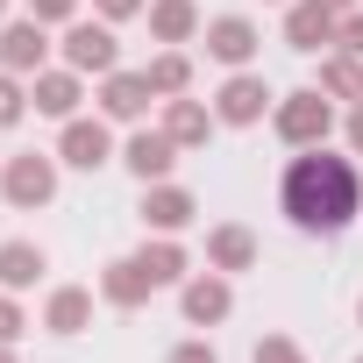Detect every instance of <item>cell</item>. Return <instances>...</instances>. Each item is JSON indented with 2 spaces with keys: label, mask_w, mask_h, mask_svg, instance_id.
<instances>
[{
  "label": "cell",
  "mask_w": 363,
  "mask_h": 363,
  "mask_svg": "<svg viewBox=\"0 0 363 363\" xmlns=\"http://www.w3.org/2000/svg\"><path fill=\"white\" fill-rule=\"evenodd\" d=\"M320 8H335V15H349V8H356V0H320Z\"/></svg>",
  "instance_id": "cell-32"
},
{
  "label": "cell",
  "mask_w": 363,
  "mask_h": 363,
  "mask_svg": "<svg viewBox=\"0 0 363 363\" xmlns=\"http://www.w3.org/2000/svg\"><path fill=\"white\" fill-rule=\"evenodd\" d=\"M171 363H221V356H214L207 342H178V349H171Z\"/></svg>",
  "instance_id": "cell-29"
},
{
  "label": "cell",
  "mask_w": 363,
  "mask_h": 363,
  "mask_svg": "<svg viewBox=\"0 0 363 363\" xmlns=\"http://www.w3.org/2000/svg\"><path fill=\"white\" fill-rule=\"evenodd\" d=\"M207 57H221V65H250L257 57V29L242 22V15H221V22H207Z\"/></svg>",
  "instance_id": "cell-12"
},
{
  "label": "cell",
  "mask_w": 363,
  "mask_h": 363,
  "mask_svg": "<svg viewBox=\"0 0 363 363\" xmlns=\"http://www.w3.org/2000/svg\"><path fill=\"white\" fill-rule=\"evenodd\" d=\"M135 264H143V278H150V285H178V278H186V250H178L171 235H164V242H143V250H135Z\"/></svg>",
  "instance_id": "cell-21"
},
{
  "label": "cell",
  "mask_w": 363,
  "mask_h": 363,
  "mask_svg": "<svg viewBox=\"0 0 363 363\" xmlns=\"http://www.w3.org/2000/svg\"><path fill=\"white\" fill-rule=\"evenodd\" d=\"M43 50H50V36H43V22H36V15H29V22H8V29H0V65H8L15 79L43 72Z\"/></svg>",
  "instance_id": "cell-7"
},
{
  "label": "cell",
  "mask_w": 363,
  "mask_h": 363,
  "mask_svg": "<svg viewBox=\"0 0 363 363\" xmlns=\"http://www.w3.org/2000/svg\"><path fill=\"white\" fill-rule=\"evenodd\" d=\"M143 79H150V93H171V100H178V93L193 86V65L178 57V50H164V57H150V65H143Z\"/></svg>",
  "instance_id": "cell-23"
},
{
  "label": "cell",
  "mask_w": 363,
  "mask_h": 363,
  "mask_svg": "<svg viewBox=\"0 0 363 363\" xmlns=\"http://www.w3.org/2000/svg\"><path fill=\"white\" fill-rule=\"evenodd\" d=\"M22 114H29V93H22L15 79H0V128H15Z\"/></svg>",
  "instance_id": "cell-24"
},
{
  "label": "cell",
  "mask_w": 363,
  "mask_h": 363,
  "mask_svg": "<svg viewBox=\"0 0 363 363\" xmlns=\"http://www.w3.org/2000/svg\"><path fill=\"white\" fill-rule=\"evenodd\" d=\"M65 65H72V72H100V79H107V72L121 65L114 29H107V22H72V29H65Z\"/></svg>",
  "instance_id": "cell-4"
},
{
  "label": "cell",
  "mask_w": 363,
  "mask_h": 363,
  "mask_svg": "<svg viewBox=\"0 0 363 363\" xmlns=\"http://www.w3.org/2000/svg\"><path fill=\"white\" fill-rule=\"evenodd\" d=\"M335 43H342L349 57H363V8H349V15H342V29H335Z\"/></svg>",
  "instance_id": "cell-25"
},
{
  "label": "cell",
  "mask_w": 363,
  "mask_h": 363,
  "mask_svg": "<svg viewBox=\"0 0 363 363\" xmlns=\"http://www.w3.org/2000/svg\"><path fill=\"white\" fill-rule=\"evenodd\" d=\"M29 15L50 29V22H72V15H79V0H29Z\"/></svg>",
  "instance_id": "cell-26"
},
{
  "label": "cell",
  "mask_w": 363,
  "mask_h": 363,
  "mask_svg": "<svg viewBox=\"0 0 363 363\" xmlns=\"http://www.w3.org/2000/svg\"><path fill=\"white\" fill-rule=\"evenodd\" d=\"M207 264H214V271H250V264H257V235L235 228V221L214 228V235H207Z\"/></svg>",
  "instance_id": "cell-18"
},
{
  "label": "cell",
  "mask_w": 363,
  "mask_h": 363,
  "mask_svg": "<svg viewBox=\"0 0 363 363\" xmlns=\"http://www.w3.org/2000/svg\"><path fill=\"white\" fill-rule=\"evenodd\" d=\"M257 363H299V349H292V342H278V335H271V342H257Z\"/></svg>",
  "instance_id": "cell-28"
},
{
  "label": "cell",
  "mask_w": 363,
  "mask_h": 363,
  "mask_svg": "<svg viewBox=\"0 0 363 363\" xmlns=\"http://www.w3.org/2000/svg\"><path fill=\"white\" fill-rule=\"evenodd\" d=\"M22 335H29L22 306H15V299H0V342H22Z\"/></svg>",
  "instance_id": "cell-27"
},
{
  "label": "cell",
  "mask_w": 363,
  "mask_h": 363,
  "mask_svg": "<svg viewBox=\"0 0 363 363\" xmlns=\"http://www.w3.org/2000/svg\"><path fill=\"white\" fill-rule=\"evenodd\" d=\"M320 93H328V100H363V65H356L349 50L328 57V65H320Z\"/></svg>",
  "instance_id": "cell-22"
},
{
  "label": "cell",
  "mask_w": 363,
  "mask_h": 363,
  "mask_svg": "<svg viewBox=\"0 0 363 363\" xmlns=\"http://www.w3.org/2000/svg\"><path fill=\"white\" fill-rule=\"evenodd\" d=\"M121 164L143 178V186H157V178L178 164V143H171L164 128H135V135H128V150H121Z\"/></svg>",
  "instance_id": "cell-8"
},
{
  "label": "cell",
  "mask_w": 363,
  "mask_h": 363,
  "mask_svg": "<svg viewBox=\"0 0 363 363\" xmlns=\"http://www.w3.org/2000/svg\"><path fill=\"white\" fill-rule=\"evenodd\" d=\"M0 363H15V356H8V342H0Z\"/></svg>",
  "instance_id": "cell-34"
},
{
  "label": "cell",
  "mask_w": 363,
  "mask_h": 363,
  "mask_svg": "<svg viewBox=\"0 0 363 363\" xmlns=\"http://www.w3.org/2000/svg\"><path fill=\"white\" fill-rule=\"evenodd\" d=\"M100 292H107V306H143L157 285L143 278V264L128 257V264H107V278H100Z\"/></svg>",
  "instance_id": "cell-20"
},
{
  "label": "cell",
  "mask_w": 363,
  "mask_h": 363,
  "mask_svg": "<svg viewBox=\"0 0 363 363\" xmlns=\"http://www.w3.org/2000/svg\"><path fill=\"white\" fill-rule=\"evenodd\" d=\"M0 186H8V200L15 207H50L57 200V157H15L8 171H0Z\"/></svg>",
  "instance_id": "cell-3"
},
{
  "label": "cell",
  "mask_w": 363,
  "mask_h": 363,
  "mask_svg": "<svg viewBox=\"0 0 363 363\" xmlns=\"http://www.w3.org/2000/svg\"><path fill=\"white\" fill-rule=\"evenodd\" d=\"M100 15L107 22H128V15H143V0H100Z\"/></svg>",
  "instance_id": "cell-30"
},
{
  "label": "cell",
  "mask_w": 363,
  "mask_h": 363,
  "mask_svg": "<svg viewBox=\"0 0 363 363\" xmlns=\"http://www.w3.org/2000/svg\"><path fill=\"white\" fill-rule=\"evenodd\" d=\"M328 128H335V107H328V93H320V86H306V93H285V100H278V135H285L292 150H313Z\"/></svg>",
  "instance_id": "cell-2"
},
{
  "label": "cell",
  "mask_w": 363,
  "mask_h": 363,
  "mask_svg": "<svg viewBox=\"0 0 363 363\" xmlns=\"http://www.w3.org/2000/svg\"><path fill=\"white\" fill-rule=\"evenodd\" d=\"M0 29H8V0H0Z\"/></svg>",
  "instance_id": "cell-33"
},
{
  "label": "cell",
  "mask_w": 363,
  "mask_h": 363,
  "mask_svg": "<svg viewBox=\"0 0 363 363\" xmlns=\"http://www.w3.org/2000/svg\"><path fill=\"white\" fill-rule=\"evenodd\" d=\"M264 107H271V86H264L257 72H235V79L221 86V100H214V114H221L228 128H250V121H264Z\"/></svg>",
  "instance_id": "cell-5"
},
{
  "label": "cell",
  "mask_w": 363,
  "mask_h": 363,
  "mask_svg": "<svg viewBox=\"0 0 363 363\" xmlns=\"http://www.w3.org/2000/svg\"><path fill=\"white\" fill-rule=\"evenodd\" d=\"M335 29H342V15L320 8V0H299V8L285 15V43L292 50H320V43H335Z\"/></svg>",
  "instance_id": "cell-10"
},
{
  "label": "cell",
  "mask_w": 363,
  "mask_h": 363,
  "mask_svg": "<svg viewBox=\"0 0 363 363\" xmlns=\"http://www.w3.org/2000/svg\"><path fill=\"white\" fill-rule=\"evenodd\" d=\"M186 221H193V193H186V186H150V193H143V228L178 235Z\"/></svg>",
  "instance_id": "cell-11"
},
{
  "label": "cell",
  "mask_w": 363,
  "mask_h": 363,
  "mask_svg": "<svg viewBox=\"0 0 363 363\" xmlns=\"http://www.w3.org/2000/svg\"><path fill=\"white\" fill-rule=\"evenodd\" d=\"M43 271H50V257L36 242H0V285H8V292H29Z\"/></svg>",
  "instance_id": "cell-17"
},
{
  "label": "cell",
  "mask_w": 363,
  "mask_h": 363,
  "mask_svg": "<svg viewBox=\"0 0 363 363\" xmlns=\"http://www.w3.org/2000/svg\"><path fill=\"white\" fill-rule=\"evenodd\" d=\"M214 121H221V114H207L200 100L178 93V100H171V114H164V135H171L178 150H193V143H207V135H214Z\"/></svg>",
  "instance_id": "cell-16"
},
{
  "label": "cell",
  "mask_w": 363,
  "mask_h": 363,
  "mask_svg": "<svg viewBox=\"0 0 363 363\" xmlns=\"http://www.w3.org/2000/svg\"><path fill=\"white\" fill-rule=\"evenodd\" d=\"M356 207H363V178H356L349 157H328V150L313 143L306 157L285 164V214H292V228L335 235V228L356 221Z\"/></svg>",
  "instance_id": "cell-1"
},
{
  "label": "cell",
  "mask_w": 363,
  "mask_h": 363,
  "mask_svg": "<svg viewBox=\"0 0 363 363\" xmlns=\"http://www.w3.org/2000/svg\"><path fill=\"white\" fill-rule=\"evenodd\" d=\"M86 320H93V292H86V285H57L50 306H43V328H50V335H79Z\"/></svg>",
  "instance_id": "cell-15"
},
{
  "label": "cell",
  "mask_w": 363,
  "mask_h": 363,
  "mask_svg": "<svg viewBox=\"0 0 363 363\" xmlns=\"http://www.w3.org/2000/svg\"><path fill=\"white\" fill-rule=\"evenodd\" d=\"M200 29V8H193V0H157V8H150V36L157 43H186Z\"/></svg>",
  "instance_id": "cell-19"
},
{
  "label": "cell",
  "mask_w": 363,
  "mask_h": 363,
  "mask_svg": "<svg viewBox=\"0 0 363 363\" xmlns=\"http://www.w3.org/2000/svg\"><path fill=\"white\" fill-rule=\"evenodd\" d=\"M100 107H107V121H143V107H150V79H143V72H107Z\"/></svg>",
  "instance_id": "cell-14"
},
{
  "label": "cell",
  "mask_w": 363,
  "mask_h": 363,
  "mask_svg": "<svg viewBox=\"0 0 363 363\" xmlns=\"http://www.w3.org/2000/svg\"><path fill=\"white\" fill-rule=\"evenodd\" d=\"M349 150H356V157H363V107H356V114H349Z\"/></svg>",
  "instance_id": "cell-31"
},
{
  "label": "cell",
  "mask_w": 363,
  "mask_h": 363,
  "mask_svg": "<svg viewBox=\"0 0 363 363\" xmlns=\"http://www.w3.org/2000/svg\"><path fill=\"white\" fill-rule=\"evenodd\" d=\"M57 157L72 164V171H100L107 157H114V135H107V121H65V143H57Z\"/></svg>",
  "instance_id": "cell-6"
},
{
  "label": "cell",
  "mask_w": 363,
  "mask_h": 363,
  "mask_svg": "<svg viewBox=\"0 0 363 363\" xmlns=\"http://www.w3.org/2000/svg\"><path fill=\"white\" fill-rule=\"evenodd\" d=\"M178 306H186V320H193V328H214V320H228V306H235V292H228V271H214V278H186Z\"/></svg>",
  "instance_id": "cell-9"
},
{
  "label": "cell",
  "mask_w": 363,
  "mask_h": 363,
  "mask_svg": "<svg viewBox=\"0 0 363 363\" xmlns=\"http://www.w3.org/2000/svg\"><path fill=\"white\" fill-rule=\"evenodd\" d=\"M29 100H36V114H50V121H72V114H79V72H72V65H65V72H36Z\"/></svg>",
  "instance_id": "cell-13"
}]
</instances>
